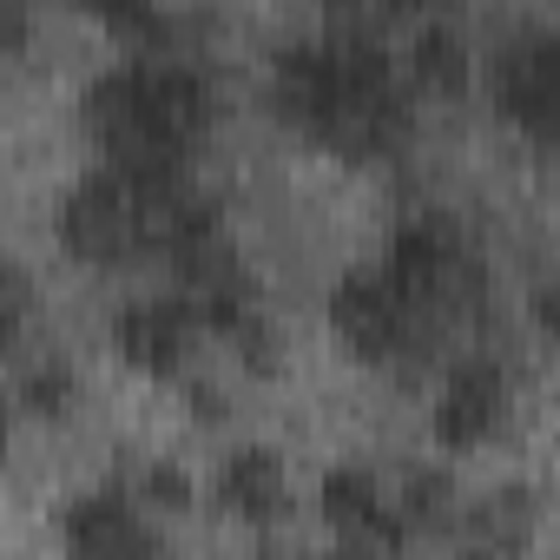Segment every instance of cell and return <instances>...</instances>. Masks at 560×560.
I'll return each mask as SVG.
<instances>
[{"instance_id": "cell-7", "label": "cell", "mask_w": 560, "mask_h": 560, "mask_svg": "<svg viewBox=\"0 0 560 560\" xmlns=\"http://www.w3.org/2000/svg\"><path fill=\"white\" fill-rule=\"evenodd\" d=\"M317 508H324V521L337 527V534H370V540H383V547H402V534H409V514L383 494V481L370 475V468H357V462H343V468H330L324 481H317Z\"/></svg>"}, {"instance_id": "cell-13", "label": "cell", "mask_w": 560, "mask_h": 560, "mask_svg": "<svg viewBox=\"0 0 560 560\" xmlns=\"http://www.w3.org/2000/svg\"><path fill=\"white\" fill-rule=\"evenodd\" d=\"M0 284H8V337L21 343V330H27V298H34V291H27V270L8 264V270H0Z\"/></svg>"}, {"instance_id": "cell-11", "label": "cell", "mask_w": 560, "mask_h": 560, "mask_svg": "<svg viewBox=\"0 0 560 560\" xmlns=\"http://www.w3.org/2000/svg\"><path fill=\"white\" fill-rule=\"evenodd\" d=\"M396 508L409 514V527H416V521H442V514L455 508V488H448V475H442V468H416Z\"/></svg>"}, {"instance_id": "cell-6", "label": "cell", "mask_w": 560, "mask_h": 560, "mask_svg": "<svg viewBox=\"0 0 560 560\" xmlns=\"http://www.w3.org/2000/svg\"><path fill=\"white\" fill-rule=\"evenodd\" d=\"M508 416V370L494 357H462L448 376H442V396H435V435L448 448H468V442H488Z\"/></svg>"}, {"instance_id": "cell-8", "label": "cell", "mask_w": 560, "mask_h": 560, "mask_svg": "<svg viewBox=\"0 0 560 560\" xmlns=\"http://www.w3.org/2000/svg\"><path fill=\"white\" fill-rule=\"evenodd\" d=\"M218 501L231 514H244V521H270L277 508H284V455L264 448V442L237 448L224 462V475H218Z\"/></svg>"}, {"instance_id": "cell-2", "label": "cell", "mask_w": 560, "mask_h": 560, "mask_svg": "<svg viewBox=\"0 0 560 560\" xmlns=\"http://www.w3.org/2000/svg\"><path fill=\"white\" fill-rule=\"evenodd\" d=\"M60 244L86 264H119V257H139L145 237H139V191L126 172L113 165H93L67 198H60Z\"/></svg>"}, {"instance_id": "cell-10", "label": "cell", "mask_w": 560, "mask_h": 560, "mask_svg": "<svg viewBox=\"0 0 560 560\" xmlns=\"http://www.w3.org/2000/svg\"><path fill=\"white\" fill-rule=\"evenodd\" d=\"M14 389H21V402H27V409H47V416H54V409H67V402H73V370H67L60 357H47V363L21 370V383H14Z\"/></svg>"}, {"instance_id": "cell-12", "label": "cell", "mask_w": 560, "mask_h": 560, "mask_svg": "<svg viewBox=\"0 0 560 560\" xmlns=\"http://www.w3.org/2000/svg\"><path fill=\"white\" fill-rule=\"evenodd\" d=\"M139 494H145L152 508H172V514H178V508H191V475H185L178 462H152L145 481H139Z\"/></svg>"}, {"instance_id": "cell-3", "label": "cell", "mask_w": 560, "mask_h": 560, "mask_svg": "<svg viewBox=\"0 0 560 560\" xmlns=\"http://www.w3.org/2000/svg\"><path fill=\"white\" fill-rule=\"evenodd\" d=\"M494 106L534 139L560 145V27H521L488 67Z\"/></svg>"}, {"instance_id": "cell-5", "label": "cell", "mask_w": 560, "mask_h": 560, "mask_svg": "<svg viewBox=\"0 0 560 560\" xmlns=\"http://www.w3.org/2000/svg\"><path fill=\"white\" fill-rule=\"evenodd\" d=\"M198 330H205V317L191 311L185 291L139 298V304H126V311L113 317V343H119V357L139 363V370H159V376L185 363V350H191Z\"/></svg>"}, {"instance_id": "cell-14", "label": "cell", "mask_w": 560, "mask_h": 560, "mask_svg": "<svg viewBox=\"0 0 560 560\" xmlns=\"http://www.w3.org/2000/svg\"><path fill=\"white\" fill-rule=\"evenodd\" d=\"M317 560H396V547H383V540H370V534H337Z\"/></svg>"}, {"instance_id": "cell-15", "label": "cell", "mask_w": 560, "mask_h": 560, "mask_svg": "<svg viewBox=\"0 0 560 560\" xmlns=\"http://www.w3.org/2000/svg\"><path fill=\"white\" fill-rule=\"evenodd\" d=\"M534 317L560 337V284H540V291H534Z\"/></svg>"}, {"instance_id": "cell-4", "label": "cell", "mask_w": 560, "mask_h": 560, "mask_svg": "<svg viewBox=\"0 0 560 560\" xmlns=\"http://www.w3.org/2000/svg\"><path fill=\"white\" fill-rule=\"evenodd\" d=\"M60 534H67L73 560H165L159 540H152V527H145V514H139V501L126 488H113V481L93 488V494H80L60 514Z\"/></svg>"}, {"instance_id": "cell-9", "label": "cell", "mask_w": 560, "mask_h": 560, "mask_svg": "<svg viewBox=\"0 0 560 560\" xmlns=\"http://www.w3.org/2000/svg\"><path fill=\"white\" fill-rule=\"evenodd\" d=\"M468 34H462V21H448V14H422L416 27H409V80L416 86H442V93H455L462 80H468Z\"/></svg>"}, {"instance_id": "cell-1", "label": "cell", "mask_w": 560, "mask_h": 560, "mask_svg": "<svg viewBox=\"0 0 560 560\" xmlns=\"http://www.w3.org/2000/svg\"><path fill=\"white\" fill-rule=\"evenodd\" d=\"M330 324L357 357H376V363L383 357H416L429 343V311L396 291V277L383 264H357V270L337 277Z\"/></svg>"}]
</instances>
